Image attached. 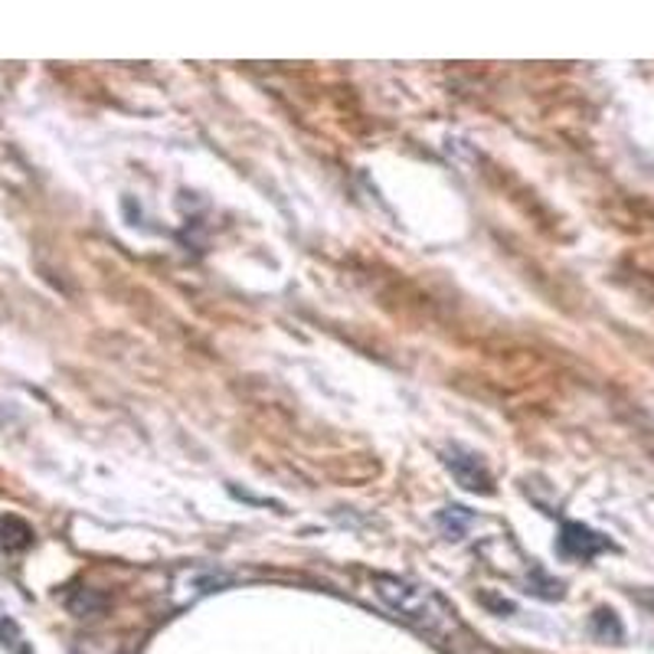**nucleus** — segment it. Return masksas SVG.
<instances>
[{
    "label": "nucleus",
    "mask_w": 654,
    "mask_h": 654,
    "mask_svg": "<svg viewBox=\"0 0 654 654\" xmlns=\"http://www.w3.org/2000/svg\"><path fill=\"white\" fill-rule=\"evenodd\" d=\"M373 590L380 596V603L406 626H413L416 632H426L439 642H449L459 632V619L455 613L432 593L423 590L416 583H406L400 576H373Z\"/></svg>",
    "instance_id": "1"
},
{
    "label": "nucleus",
    "mask_w": 654,
    "mask_h": 654,
    "mask_svg": "<svg viewBox=\"0 0 654 654\" xmlns=\"http://www.w3.org/2000/svg\"><path fill=\"white\" fill-rule=\"evenodd\" d=\"M445 468L452 472V478L465 488V491H475V495H491L495 485H491V475L485 468V462L459 445H452L445 452Z\"/></svg>",
    "instance_id": "2"
},
{
    "label": "nucleus",
    "mask_w": 654,
    "mask_h": 654,
    "mask_svg": "<svg viewBox=\"0 0 654 654\" xmlns=\"http://www.w3.org/2000/svg\"><path fill=\"white\" fill-rule=\"evenodd\" d=\"M557 550H560V557H567V560H583V563H586V560H593V557L613 550V544H609V537L596 534V531L586 527V524H563L560 540H557Z\"/></svg>",
    "instance_id": "3"
},
{
    "label": "nucleus",
    "mask_w": 654,
    "mask_h": 654,
    "mask_svg": "<svg viewBox=\"0 0 654 654\" xmlns=\"http://www.w3.org/2000/svg\"><path fill=\"white\" fill-rule=\"evenodd\" d=\"M223 586H229V576L203 570V567H193V570H183L174 580L170 599H174V606H190V603H197V599H203V596H210V593H216Z\"/></svg>",
    "instance_id": "4"
},
{
    "label": "nucleus",
    "mask_w": 654,
    "mask_h": 654,
    "mask_svg": "<svg viewBox=\"0 0 654 654\" xmlns=\"http://www.w3.org/2000/svg\"><path fill=\"white\" fill-rule=\"evenodd\" d=\"M472 521H475L472 511H465V508H459V504H452V508H445V511L436 514V524L442 527V534H445L449 540H462V537L468 534Z\"/></svg>",
    "instance_id": "5"
},
{
    "label": "nucleus",
    "mask_w": 654,
    "mask_h": 654,
    "mask_svg": "<svg viewBox=\"0 0 654 654\" xmlns=\"http://www.w3.org/2000/svg\"><path fill=\"white\" fill-rule=\"evenodd\" d=\"M0 544H3V550H23V547H29L33 544V531L23 524V521H16V518H3L0 521Z\"/></svg>",
    "instance_id": "6"
},
{
    "label": "nucleus",
    "mask_w": 654,
    "mask_h": 654,
    "mask_svg": "<svg viewBox=\"0 0 654 654\" xmlns=\"http://www.w3.org/2000/svg\"><path fill=\"white\" fill-rule=\"evenodd\" d=\"M593 635L603 642H622L626 639V626L613 609H596L593 616Z\"/></svg>",
    "instance_id": "7"
},
{
    "label": "nucleus",
    "mask_w": 654,
    "mask_h": 654,
    "mask_svg": "<svg viewBox=\"0 0 654 654\" xmlns=\"http://www.w3.org/2000/svg\"><path fill=\"white\" fill-rule=\"evenodd\" d=\"M0 645H3L10 654H29V645L23 642L20 626H16L3 609H0Z\"/></svg>",
    "instance_id": "8"
},
{
    "label": "nucleus",
    "mask_w": 654,
    "mask_h": 654,
    "mask_svg": "<svg viewBox=\"0 0 654 654\" xmlns=\"http://www.w3.org/2000/svg\"><path fill=\"white\" fill-rule=\"evenodd\" d=\"M534 576H537V583H527V593H534V596H540V599H560V596H563V583H560V580H550V576H544L540 570H537Z\"/></svg>",
    "instance_id": "9"
},
{
    "label": "nucleus",
    "mask_w": 654,
    "mask_h": 654,
    "mask_svg": "<svg viewBox=\"0 0 654 654\" xmlns=\"http://www.w3.org/2000/svg\"><path fill=\"white\" fill-rule=\"evenodd\" d=\"M69 609H72L75 616H95V613L105 609V599L85 590V593H79V599H69Z\"/></svg>",
    "instance_id": "10"
},
{
    "label": "nucleus",
    "mask_w": 654,
    "mask_h": 654,
    "mask_svg": "<svg viewBox=\"0 0 654 654\" xmlns=\"http://www.w3.org/2000/svg\"><path fill=\"white\" fill-rule=\"evenodd\" d=\"M481 599H485V606H491L498 613H514V603H508V599H495V596H481Z\"/></svg>",
    "instance_id": "11"
}]
</instances>
